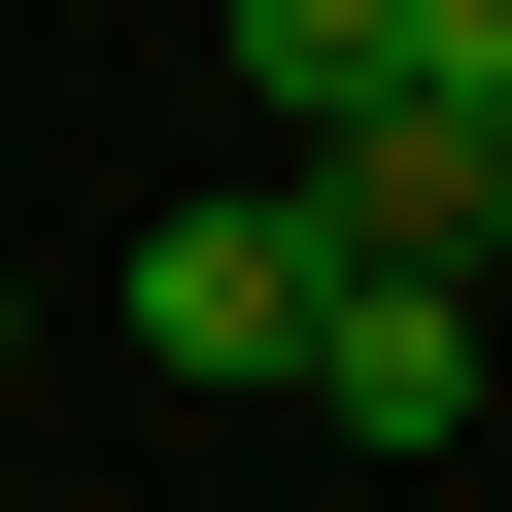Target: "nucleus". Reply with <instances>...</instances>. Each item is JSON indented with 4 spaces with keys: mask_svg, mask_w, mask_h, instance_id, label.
Wrapping results in <instances>:
<instances>
[{
    "mask_svg": "<svg viewBox=\"0 0 512 512\" xmlns=\"http://www.w3.org/2000/svg\"><path fill=\"white\" fill-rule=\"evenodd\" d=\"M308 308H342L308 171H239V205H171V239H137V342H171V376H308Z\"/></svg>",
    "mask_w": 512,
    "mask_h": 512,
    "instance_id": "f257e3e1",
    "label": "nucleus"
},
{
    "mask_svg": "<svg viewBox=\"0 0 512 512\" xmlns=\"http://www.w3.org/2000/svg\"><path fill=\"white\" fill-rule=\"evenodd\" d=\"M308 410H342V444H444V410H478V308H444V274H342V308H308Z\"/></svg>",
    "mask_w": 512,
    "mask_h": 512,
    "instance_id": "f03ea898",
    "label": "nucleus"
},
{
    "mask_svg": "<svg viewBox=\"0 0 512 512\" xmlns=\"http://www.w3.org/2000/svg\"><path fill=\"white\" fill-rule=\"evenodd\" d=\"M239 103H274V137H376L410 103V0H239Z\"/></svg>",
    "mask_w": 512,
    "mask_h": 512,
    "instance_id": "7ed1b4c3",
    "label": "nucleus"
},
{
    "mask_svg": "<svg viewBox=\"0 0 512 512\" xmlns=\"http://www.w3.org/2000/svg\"><path fill=\"white\" fill-rule=\"evenodd\" d=\"M0 342H35V308H0Z\"/></svg>",
    "mask_w": 512,
    "mask_h": 512,
    "instance_id": "20e7f679",
    "label": "nucleus"
}]
</instances>
